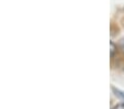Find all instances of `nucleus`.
<instances>
[{
  "label": "nucleus",
  "mask_w": 124,
  "mask_h": 109,
  "mask_svg": "<svg viewBox=\"0 0 124 109\" xmlns=\"http://www.w3.org/2000/svg\"><path fill=\"white\" fill-rule=\"evenodd\" d=\"M117 50V46H116L115 44H114V42H110V54H111V57L114 56V53H115V51Z\"/></svg>",
  "instance_id": "nucleus-2"
},
{
  "label": "nucleus",
  "mask_w": 124,
  "mask_h": 109,
  "mask_svg": "<svg viewBox=\"0 0 124 109\" xmlns=\"http://www.w3.org/2000/svg\"><path fill=\"white\" fill-rule=\"evenodd\" d=\"M112 90H113V93L115 94V96H117L119 98H121L122 100L124 101V91L120 90V89L115 88V87H112Z\"/></svg>",
  "instance_id": "nucleus-1"
},
{
  "label": "nucleus",
  "mask_w": 124,
  "mask_h": 109,
  "mask_svg": "<svg viewBox=\"0 0 124 109\" xmlns=\"http://www.w3.org/2000/svg\"><path fill=\"white\" fill-rule=\"evenodd\" d=\"M111 109H124V103H120V104H116L115 106H113Z\"/></svg>",
  "instance_id": "nucleus-3"
},
{
  "label": "nucleus",
  "mask_w": 124,
  "mask_h": 109,
  "mask_svg": "<svg viewBox=\"0 0 124 109\" xmlns=\"http://www.w3.org/2000/svg\"><path fill=\"white\" fill-rule=\"evenodd\" d=\"M120 49H121L122 53H123V54H124V39L120 41Z\"/></svg>",
  "instance_id": "nucleus-4"
}]
</instances>
